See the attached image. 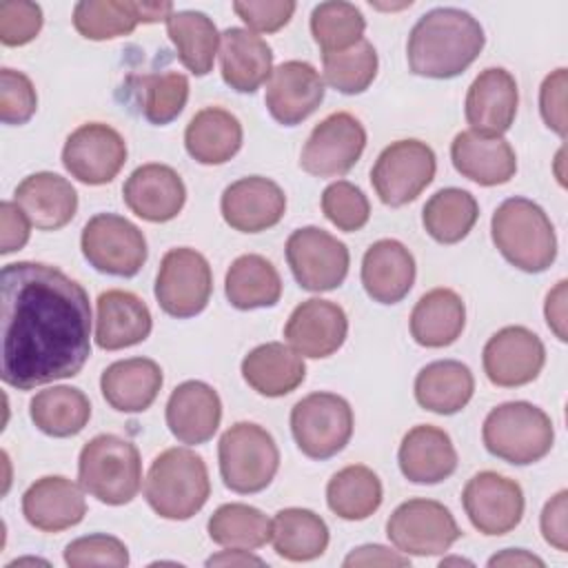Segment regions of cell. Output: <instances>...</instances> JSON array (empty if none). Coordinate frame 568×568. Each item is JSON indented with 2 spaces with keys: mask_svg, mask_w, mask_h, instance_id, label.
<instances>
[{
  "mask_svg": "<svg viewBox=\"0 0 568 568\" xmlns=\"http://www.w3.org/2000/svg\"><path fill=\"white\" fill-rule=\"evenodd\" d=\"M486 377L501 388H515L537 379L546 364L544 342L526 326H504L484 346Z\"/></svg>",
  "mask_w": 568,
  "mask_h": 568,
  "instance_id": "e0dca14e",
  "label": "cell"
},
{
  "mask_svg": "<svg viewBox=\"0 0 568 568\" xmlns=\"http://www.w3.org/2000/svg\"><path fill=\"white\" fill-rule=\"evenodd\" d=\"M386 537L404 555L430 557L446 552L462 537V530L444 504L417 497L390 513Z\"/></svg>",
  "mask_w": 568,
  "mask_h": 568,
  "instance_id": "7c38bea8",
  "label": "cell"
},
{
  "mask_svg": "<svg viewBox=\"0 0 568 568\" xmlns=\"http://www.w3.org/2000/svg\"><path fill=\"white\" fill-rule=\"evenodd\" d=\"M479 217V206L473 193L448 186L439 189L424 204L422 224L426 233L439 244H457L462 242Z\"/></svg>",
  "mask_w": 568,
  "mask_h": 568,
  "instance_id": "60d3db41",
  "label": "cell"
},
{
  "mask_svg": "<svg viewBox=\"0 0 568 568\" xmlns=\"http://www.w3.org/2000/svg\"><path fill=\"white\" fill-rule=\"evenodd\" d=\"M566 280H559L557 286L548 293L544 304V315L548 322V328L557 335L559 342H566Z\"/></svg>",
  "mask_w": 568,
  "mask_h": 568,
  "instance_id": "6f0895ef",
  "label": "cell"
},
{
  "mask_svg": "<svg viewBox=\"0 0 568 568\" xmlns=\"http://www.w3.org/2000/svg\"><path fill=\"white\" fill-rule=\"evenodd\" d=\"M166 33L178 51L180 62L193 75H206L220 47V33L213 20L202 11H173L166 18Z\"/></svg>",
  "mask_w": 568,
  "mask_h": 568,
  "instance_id": "f35d334b",
  "label": "cell"
},
{
  "mask_svg": "<svg viewBox=\"0 0 568 568\" xmlns=\"http://www.w3.org/2000/svg\"><path fill=\"white\" fill-rule=\"evenodd\" d=\"M448 564H466V566H473L468 559H459V557H450V559H442L439 566H448Z\"/></svg>",
  "mask_w": 568,
  "mask_h": 568,
  "instance_id": "94428289",
  "label": "cell"
},
{
  "mask_svg": "<svg viewBox=\"0 0 568 568\" xmlns=\"http://www.w3.org/2000/svg\"><path fill=\"white\" fill-rule=\"evenodd\" d=\"M402 475L413 484H439L457 468V450L446 430L419 424L410 428L397 450Z\"/></svg>",
  "mask_w": 568,
  "mask_h": 568,
  "instance_id": "f546056e",
  "label": "cell"
},
{
  "mask_svg": "<svg viewBox=\"0 0 568 568\" xmlns=\"http://www.w3.org/2000/svg\"><path fill=\"white\" fill-rule=\"evenodd\" d=\"M484 42V29L468 11L457 7L430 9L408 33V69L433 80L455 78L477 60Z\"/></svg>",
  "mask_w": 568,
  "mask_h": 568,
  "instance_id": "7a4b0ae2",
  "label": "cell"
},
{
  "mask_svg": "<svg viewBox=\"0 0 568 568\" xmlns=\"http://www.w3.org/2000/svg\"><path fill=\"white\" fill-rule=\"evenodd\" d=\"M135 84L142 115L151 124H169L173 122L189 100V78L178 71L164 73H146L131 78Z\"/></svg>",
  "mask_w": 568,
  "mask_h": 568,
  "instance_id": "f6af8a7d",
  "label": "cell"
},
{
  "mask_svg": "<svg viewBox=\"0 0 568 568\" xmlns=\"http://www.w3.org/2000/svg\"><path fill=\"white\" fill-rule=\"evenodd\" d=\"M224 293L229 304L240 311L275 306L282 297V277L266 257L246 253L235 257L229 266Z\"/></svg>",
  "mask_w": 568,
  "mask_h": 568,
  "instance_id": "d590c367",
  "label": "cell"
},
{
  "mask_svg": "<svg viewBox=\"0 0 568 568\" xmlns=\"http://www.w3.org/2000/svg\"><path fill=\"white\" fill-rule=\"evenodd\" d=\"M566 87L568 73L564 67L548 73L539 89V113L550 131L559 138L566 135Z\"/></svg>",
  "mask_w": 568,
  "mask_h": 568,
  "instance_id": "f5cc1de1",
  "label": "cell"
},
{
  "mask_svg": "<svg viewBox=\"0 0 568 568\" xmlns=\"http://www.w3.org/2000/svg\"><path fill=\"white\" fill-rule=\"evenodd\" d=\"M213 273L209 260L189 246L164 253L155 275V300L160 308L178 320L202 313L211 300Z\"/></svg>",
  "mask_w": 568,
  "mask_h": 568,
  "instance_id": "30bf717a",
  "label": "cell"
},
{
  "mask_svg": "<svg viewBox=\"0 0 568 568\" xmlns=\"http://www.w3.org/2000/svg\"><path fill=\"white\" fill-rule=\"evenodd\" d=\"M13 200L40 231H58L67 226L78 211V193L73 184L51 171L27 175L16 186Z\"/></svg>",
  "mask_w": 568,
  "mask_h": 568,
  "instance_id": "83f0119b",
  "label": "cell"
},
{
  "mask_svg": "<svg viewBox=\"0 0 568 568\" xmlns=\"http://www.w3.org/2000/svg\"><path fill=\"white\" fill-rule=\"evenodd\" d=\"M126 162V142L109 124H80L64 142L62 164L82 184H109Z\"/></svg>",
  "mask_w": 568,
  "mask_h": 568,
  "instance_id": "2e32d148",
  "label": "cell"
},
{
  "mask_svg": "<svg viewBox=\"0 0 568 568\" xmlns=\"http://www.w3.org/2000/svg\"><path fill=\"white\" fill-rule=\"evenodd\" d=\"M206 566H264V559L242 548H229L206 559Z\"/></svg>",
  "mask_w": 568,
  "mask_h": 568,
  "instance_id": "680465c9",
  "label": "cell"
},
{
  "mask_svg": "<svg viewBox=\"0 0 568 568\" xmlns=\"http://www.w3.org/2000/svg\"><path fill=\"white\" fill-rule=\"evenodd\" d=\"M410 559L408 555L399 552V550H390L386 546H379V544H366V546H359L355 550H351L344 559V566L346 568H353V566H408Z\"/></svg>",
  "mask_w": 568,
  "mask_h": 568,
  "instance_id": "9f6ffc18",
  "label": "cell"
},
{
  "mask_svg": "<svg viewBox=\"0 0 568 568\" xmlns=\"http://www.w3.org/2000/svg\"><path fill=\"white\" fill-rule=\"evenodd\" d=\"M244 382L264 397H282L293 393L306 377V366L300 353L288 344L266 342L255 346L242 359Z\"/></svg>",
  "mask_w": 568,
  "mask_h": 568,
  "instance_id": "1f68e13d",
  "label": "cell"
},
{
  "mask_svg": "<svg viewBox=\"0 0 568 568\" xmlns=\"http://www.w3.org/2000/svg\"><path fill=\"white\" fill-rule=\"evenodd\" d=\"M293 0H237L233 2V11L242 18L248 29L260 33H275L288 24L295 13Z\"/></svg>",
  "mask_w": 568,
  "mask_h": 568,
  "instance_id": "816d5d0a",
  "label": "cell"
},
{
  "mask_svg": "<svg viewBox=\"0 0 568 568\" xmlns=\"http://www.w3.org/2000/svg\"><path fill=\"white\" fill-rule=\"evenodd\" d=\"M475 393L470 368L457 359L426 364L415 377V399L422 408L437 415L459 413Z\"/></svg>",
  "mask_w": 568,
  "mask_h": 568,
  "instance_id": "e575fe53",
  "label": "cell"
},
{
  "mask_svg": "<svg viewBox=\"0 0 568 568\" xmlns=\"http://www.w3.org/2000/svg\"><path fill=\"white\" fill-rule=\"evenodd\" d=\"M153 317L149 306L131 291L109 288L95 302V344L104 351L135 346L149 337Z\"/></svg>",
  "mask_w": 568,
  "mask_h": 568,
  "instance_id": "d4e9b609",
  "label": "cell"
},
{
  "mask_svg": "<svg viewBox=\"0 0 568 568\" xmlns=\"http://www.w3.org/2000/svg\"><path fill=\"white\" fill-rule=\"evenodd\" d=\"M366 20L362 11L342 0L320 2L311 13V33L324 53L344 51L364 40Z\"/></svg>",
  "mask_w": 568,
  "mask_h": 568,
  "instance_id": "ee69618b",
  "label": "cell"
},
{
  "mask_svg": "<svg viewBox=\"0 0 568 568\" xmlns=\"http://www.w3.org/2000/svg\"><path fill=\"white\" fill-rule=\"evenodd\" d=\"M42 29V9L29 0L0 2V42L4 47H22Z\"/></svg>",
  "mask_w": 568,
  "mask_h": 568,
  "instance_id": "f907efd6",
  "label": "cell"
},
{
  "mask_svg": "<svg viewBox=\"0 0 568 568\" xmlns=\"http://www.w3.org/2000/svg\"><path fill=\"white\" fill-rule=\"evenodd\" d=\"M240 120L220 106L200 109L184 129L186 153L200 164H224L242 146Z\"/></svg>",
  "mask_w": 568,
  "mask_h": 568,
  "instance_id": "d6a6232c",
  "label": "cell"
},
{
  "mask_svg": "<svg viewBox=\"0 0 568 568\" xmlns=\"http://www.w3.org/2000/svg\"><path fill=\"white\" fill-rule=\"evenodd\" d=\"M348 317L344 308L331 300L311 297L293 308L286 320L284 337L302 357H328L346 339Z\"/></svg>",
  "mask_w": 568,
  "mask_h": 568,
  "instance_id": "d6986e66",
  "label": "cell"
},
{
  "mask_svg": "<svg viewBox=\"0 0 568 568\" xmlns=\"http://www.w3.org/2000/svg\"><path fill=\"white\" fill-rule=\"evenodd\" d=\"M450 160L457 173L481 186L506 184L517 171L515 151L501 135L462 131L450 144Z\"/></svg>",
  "mask_w": 568,
  "mask_h": 568,
  "instance_id": "f1b7e54d",
  "label": "cell"
},
{
  "mask_svg": "<svg viewBox=\"0 0 568 568\" xmlns=\"http://www.w3.org/2000/svg\"><path fill=\"white\" fill-rule=\"evenodd\" d=\"M322 67H324V80L335 91L346 95H357V93H364L377 75V51L364 38L344 51L322 53Z\"/></svg>",
  "mask_w": 568,
  "mask_h": 568,
  "instance_id": "bcb514c9",
  "label": "cell"
},
{
  "mask_svg": "<svg viewBox=\"0 0 568 568\" xmlns=\"http://www.w3.org/2000/svg\"><path fill=\"white\" fill-rule=\"evenodd\" d=\"M84 260L100 273L133 277L146 262L144 233L118 213L93 215L80 235Z\"/></svg>",
  "mask_w": 568,
  "mask_h": 568,
  "instance_id": "9c48e42d",
  "label": "cell"
},
{
  "mask_svg": "<svg viewBox=\"0 0 568 568\" xmlns=\"http://www.w3.org/2000/svg\"><path fill=\"white\" fill-rule=\"evenodd\" d=\"M322 211L333 226L346 233L359 231L371 217L368 197L348 180H337L324 189Z\"/></svg>",
  "mask_w": 568,
  "mask_h": 568,
  "instance_id": "7dc6e473",
  "label": "cell"
},
{
  "mask_svg": "<svg viewBox=\"0 0 568 568\" xmlns=\"http://www.w3.org/2000/svg\"><path fill=\"white\" fill-rule=\"evenodd\" d=\"M324 91V80L311 62L286 60L273 69L266 82L264 104L275 122L295 126L317 111Z\"/></svg>",
  "mask_w": 568,
  "mask_h": 568,
  "instance_id": "ac0fdd59",
  "label": "cell"
},
{
  "mask_svg": "<svg viewBox=\"0 0 568 568\" xmlns=\"http://www.w3.org/2000/svg\"><path fill=\"white\" fill-rule=\"evenodd\" d=\"M497 251L515 268L526 273L546 271L557 257V235L546 211L528 197L504 200L490 220Z\"/></svg>",
  "mask_w": 568,
  "mask_h": 568,
  "instance_id": "3957f363",
  "label": "cell"
},
{
  "mask_svg": "<svg viewBox=\"0 0 568 568\" xmlns=\"http://www.w3.org/2000/svg\"><path fill=\"white\" fill-rule=\"evenodd\" d=\"M24 519L42 532H60L87 515L84 488L62 475L36 479L22 495Z\"/></svg>",
  "mask_w": 568,
  "mask_h": 568,
  "instance_id": "603a6c76",
  "label": "cell"
},
{
  "mask_svg": "<svg viewBox=\"0 0 568 568\" xmlns=\"http://www.w3.org/2000/svg\"><path fill=\"white\" fill-rule=\"evenodd\" d=\"M213 544L224 548L255 550L271 541V519L248 504H222L206 524Z\"/></svg>",
  "mask_w": 568,
  "mask_h": 568,
  "instance_id": "b9f144b4",
  "label": "cell"
},
{
  "mask_svg": "<svg viewBox=\"0 0 568 568\" xmlns=\"http://www.w3.org/2000/svg\"><path fill=\"white\" fill-rule=\"evenodd\" d=\"M382 497L384 490L379 477L362 464H351L337 470L326 484L328 508L346 521L371 517L382 506Z\"/></svg>",
  "mask_w": 568,
  "mask_h": 568,
  "instance_id": "ab89813d",
  "label": "cell"
},
{
  "mask_svg": "<svg viewBox=\"0 0 568 568\" xmlns=\"http://www.w3.org/2000/svg\"><path fill=\"white\" fill-rule=\"evenodd\" d=\"M217 462L229 490L253 495L273 481L280 468V450L266 428L253 422H237L222 433Z\"/></svg>",
  "mask_w": 568,
  "mask_h": 568,
  "instance_id": "52a82bcc",
  "label": "cell"
},
{
  "mask_svg": "<svg viewBox=\"0 0 568 568\" xmlns=\"http://www.w3.org/2000/svg\"><path fill=\"white\" fill-rule=\"evenodd\" d=\"M435 151L422 140L390 142L371 169V184L386 206L413 202L435 178Z\"/></svg>",
  "mask_w": 568,
  "mask_h": 568,
  "instance_id": "8fae6325",
  "label": "cell"
},
{
  "mask_svg": "<svg viewBox=\"0 0 568 568\" xmlns=\"http://www.w3.org/2000/svg\"><path fill=\"white\" fill-rule=\"evenodd\" d=\"M466 306L453 288H433L424 293L410 313V335L419 346H450L464 331Z\"/></svg>",
  "mask_w": 568,
  "mask_h": 568,
  "instance_id": "836d02e7",
  "label": "cell"
},
{
  "mask_svg": "<svg viewBox=\"0 0 568 568\" xmlns=\"http://www.w3.org/2000/svg\"><path fill=\"white\" fill-rule=\"evenodd\" d=\"M220 419V395L206 382L186 379L173 388L166 402V426L171 435L186 446L209 442L215 435Z\"/></svg>",
  "mask_w": 568,
  "mask_h": 568,
  "instance_id": "cb8c5ba5",
  "label": "cell"
},
{
  "mask_svg": "<svg viewBox=\"0 0 568 568\" xmlns=\"http://www.w3.org/2000/svg\"><path fill=\"white\" fill-rule=\"evenodd\" d=\"M64 564L71 568H91V566L124 568L129 564V550L113 535H104V532L87 535L67 544Z\"/></svg>",
  "mask_w": 568,
  "mask_h": 568,
  "instance_id": "c3c4849f",
  "label": "cell"
},
{
  "mask_svg": "<svg viewBox=\"0 0 568 568\" xmlns=\"http://www.w3.org/2000/svg\"><path fill=\"white\" fill-rule=\"evenodd\" d=\"M220 211L231 229L240 233H260L284 217L286 195L277 182L262 175H248L224 189Z\"/></svg>",
  "mask_w": 568,
  "mask_h": 568,
  "instance_id": "ffe728a7",
  "label": "cell"
},
{
  "mask_svg": "<svg viewBox=\"0 0 568 568\" xmlns=\"http://www.w3.org/2000/svg\"><path fill=\"white\" fill-rule=\"evenodd\" d=\"M462 504L470 524L488 537H499L517 528L526 506L521 486L495 470L473 475L464 486Z\"/></svg>",
  "mask_w": 568,
  "mask_h": 568,
  "instance_id": "9a60e30c",
  "label": "cell"
},
{
  "mask_svg": "<svg viewBox=\"0 0 568 568\" xmlns=\"http://www.w3.org/2000/svg\"><path fill=\"white\" fill-rule=\"evenodd\" d=\"M162 368L149 357H129L109 364L100 377V390L106 404L120 413H142L146 410L160 388Z\"/></svg>",
  "mask_w": 568,
  "mask_h": 568,
  "instance_id": "4dcf8cb0",
  "label": "cell"
},
{
  "mask_svg": "<svg viewBox=\"0 0 568 568\" xmlns=\"http://www.w3.org/2000/svg\"><path fill=\"white\" fill-rule=\"evenodd\" d=\"M488 566H544V559L537 555L521 550V548H508L488 559Z\"/></svg>",
  "mask_w": 568,
  "mask_h": 568,
  "instance_id": "91938a15",
  "label": "cell"
},
{
  "mask_svg": "<svg viewBox=\"0 0 568 568\" xmlns=\"http://www.w3.org/2000/svg\"><path fill=\"white\" fill-rule=\"evenodd\" d=\"M566 499L568 493L559 490L555 497H550L541 510V535L546 544L557 548L559 552L568 550V532H566Z\"/></svg>",
  "mask_w": 568,
  "mask_h": 568,
  "instance_id": "11a10c76",
  "label": "cell"
},
{
  "mask_svg": "<svg viewBox=\"0 0 568 568\" xmlns=\"http://www.w3.org/2000/svg\"><path fill=\"white\" fill-rule=\"evenodd\" d=\"M519 93L510 71L501 67L484 69L468 87L464 113L470 131L481 135L506 133L517 115Z\"/></svg>",
  "mask_w": 568,
  "mask_h": 568,
  "instance_id": "44dd1931",
  "label": "cell"
},
{
  "mask_svg": "<svg viewBox=\"0 0 568 568\" xmlns=\"http://www.w3.org/2000/svg\"><path fill=\"white\" fill-rule=\"evenodd\" d=\"M271 544L286 561H311L324 555L328 526L308 508H282L271 519Z\"/></svg>",
  "mask_w": 568,
  "mask_h": 568,
  "instance_id": "8d00e7d4",
  "label": "cell"
},
{
  "mask_svg": "<svg viewBox=\"0 0 568 568\" xmlns=\"http://www.w3.org/2000/svg\"><path fill=\"white\" fill-rule=\"evenodd\" d=\"M291 433L311 459H328L344 450L353 435V408L335 393L317 390L291 408Z\"/></svg>",
  "mask_w": 568,
  "mask_h": 568,
  "instance_id": "ba28073f",
  "label": "cell"
},
{
  "mask_svg": "<svg viewBox=\"0 0 568 568\" xmlns=\"http://www.w3.org/2000/svg\"><path fill=\"white\" fill-rule=\"evenodd\" d=\"M0 377L31 390L82 371L91 355L89 295L42 262H11L0 275Z\"/></svg>",
  "mask_w": 568,
  "mask_h": 568,
  "instance_id": "6da1fadb",
  "label": "cell"
},
{
  "mask_svg": "<svg viewBox=\"0 0 568 568\" xmlns=\"http://www.w3.org/2000/svg\"><path fill=\"white\" fill-rule=\"evenodd\" d=\"M0 224H2V235H0V253L9 255L13 251H20L31 235V222L27 213L16 204V202H2L0 204Z\"/></svg>",
  "mask_w": 568,
  "mask_h": 568,
  "instance_id": "db71d44e",
  "label": "cell"
},
{
  "mask_svg": "<svg viewBox=\"0 0 568 568\" xmlns=\"http://www.w3.org/2000/svg\"><path fill=\"white\" fill-rule=\"evenodd\" d=\"M38 109L33 82L16 69L0 71V120L4 124H24Z\"/></svg>",
  "mask_w": 568,
  "mask_h": 568,
  "instance_id": "681fc988",
  "label": "cell"
},
{
  "mask_svg": "<svg viewBox=\"0 0 568 568\" xmlns=\"http://www.w3.org/2000/svg\"><path fill=\"white\" fill-rule=\"evenodd\" d=\"M481 439L490 455L528 466L544 459L555 442L552 419L530 402H506L495 406L481 426Z\"/></svg>",
  "mask_w": 568,
  "mask_h": 568,
  "instance_id": "8992f818",
  "label": "cell"
},
{
  "mask_svg": "<svg viewBox=\"0 0 568 568\" xmlns=\"http://www.w3.org/2000/svg\"><path fill=\"white\" fill-rule=\"evenodd\" d=\"M220 73L237 93H255L273 73V51L251 29L231 27L220 33Z\"/></svg>",
  "mask_w": 568,
  "mask_h": 568,
  "instance_id": "484cf974",
  "label": "cell"
},
{
  "mask_svg": "<svg viewBox=\"0 0 568 568\" xmlns=\"http://www.w3.org/2000/svg\"><path fill=\"white\" fill-rule=\"evenodd\" d=\"M140 24L135 0H82L73 7V27L87 40H111Z\"/></svg>",
  "mask_w": 568,
  "mask_h": 568,
  "instance_id": "7bdbcfd3",
  "label": "cell"
},
{
  "mask_svg": "<svg viewBox=\"0 0 568 568\" xmlns=\"http://www.w3.org/2000/svg\"><path fill=\"white\" fill-rule=\"evenodd\" d=\"M29 415L44 435L73 437L89 424L91 402L80 388L51 386L31 397Z\"/></svg>",
  "mask_w": 568,
  "mask_h": 568,
  "instance_id": "74e56055",
  "label": "cell"
},
{
  "mask_svg": "<svg viewBox=\"0 0 568 568\" xmlns=\"http://www.w3.org/2000/svg\"><path fill=\"white\" fill-rule=\"evenodd\" d=\"M78 479L84 493L106 506L129 504L142 486L140 450L124 437L95 435L80 450Z\"/></svg>",
  "mask_w": 568,
  "mask_h": 568,
  "instance_id": "5b68a950",
  "label": "cell"
},
{
  "mask_svg": "<svg viewBox=\"0 0 568 568\" xmlns=\"http://www.w3.org/2000/svg\"><path fill=\"white\" fill-rule=\"evenodd\" d=\"M124 204L146 222H169L178 217L186 202V186L175 169L149 162L138 166L122 186Z\"/></svg>",
  "mask_w": 568,
  "mask_h": 568,
  "instance_id": "7402d4cb",
  "label": "cell"
},
{
  "mask_svg": "<svg viewBox=\"0 0 568 568\" xmlns=\"http://www.w3.org/2000/svg\"><path fill=\"white\" fill-rule=\"evenodd\" d=\"M366 146L362 122L337 111L313 126L300 155V166L315 178H339L348 173Z\"/></svg>",
  "mask_w": 568,
  "mask_h": 568,
  "instance_id": "5bb4252c",
  "label": "cell"
},
{
  "mask_svg": "<svg viewBox=\"0 0 568 568\" xmlns=\"http://www.w3.org/2000/svg\"><path fill=\"white\" fill-rule=\"evenodd\" d=\"M211 495L204 459L191 448L162 450L144 479V499L164 519L184 521L202 510Z\"/></svg>",
  "mask_w": 568,
  "mask_h": 568,
  "instance_id": "277c9868",
  "label": "cell"
},
{
  "mask_svg": "<svg viewBox=\"0 0 568 568\" xmlns=\"http://www.w3.org/2000/svg\"><path fill=\"white\" fill-rule=\"evenodd\" d=\"M415 257L397 240L373 242L362 260V284L366 295L379 304L402 302L415 284Z\"/></svg>",
  "mask_w": 568,
  "mask_h": 568,
  "instance_id": "4316f807",
  "label": "cell"
},
{
  "mask_svg": "<svg viewBox=\"0 0 568 568\" xmlns=\"http://www.w3.org/2000/svg\"><path fill=\"white\" fill-rule=\"evenodd\" d=\"M286 262L306 291H333L348 273V248L320 226H302L286 240Z\"/></svg>",
  "mask_w": 568,
  "mask_h": 568,
  "instance_id": "4fadbf2b",
  "label": "cell"
}]
</instances>
